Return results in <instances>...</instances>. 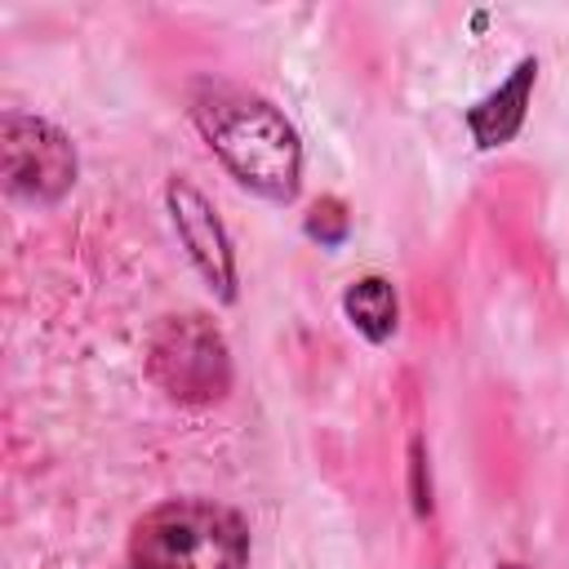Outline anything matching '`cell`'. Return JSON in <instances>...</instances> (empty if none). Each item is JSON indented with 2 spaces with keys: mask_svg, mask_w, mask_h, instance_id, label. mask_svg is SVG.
<instances>
[{
  "mask_svg": "<svg viewBox=\"0 0 569 569\" xmlns=\"http://www.w3.org/2000/svg\"><path fill=\"white\" fill-rule=\"evenodd\" d=\"M342 307H347L351 325H356L365 338H373V342L391 338V329H396V289H391L382 276L351 280V289L342 293Z\"/></svg>",
  "mask_w": 569,
  "mask_h": 569,
  "instance_id": "obj_7",
  "label": "cell"
},
{
  "mask_svg": "<svg viewBox=\"0 0 569 569\" xmlns=\"http://www.w3.org/2000/svg\"><path fill=\"white\" fill-rule=\"evenodd\" d=\"M169 213H173L178 240L187 244V253L200 267V276L231 302L236 298V258H231V240H227L222 222L213 218L209 200L196 187H187L182 178H173L169 182Z\"/></svg>",
  "mask_w": 569,
  "mask_h": 569,
  "instance_id": "obj_5",
  "label": "cell"
},
{
  "mask_svg": "<svg viewBox=\"0 0 569 569\" xmlns=\"http://www.w3.org/2000/svg\"><path fill=\"white\" fill-rule=\"evenodd\" d=\"M147 369L156 387L182 405H213L231 387V360L222 333L204 316H169L151 333Z\"/></svg>",
  "mask_w": 569,
  "mask_h": 569,
  "instance_id": "obj_3",
  "label": "cell"
},
{
  "mask_svg": "<svg viewBox=\"0 0 569 569\" xmlns=\"http://www.w3.org/2000/svg\"><path fill=\"white\" fill-rule=\"evenodd\" d=\"M0 151H4V182L13 196L27 200H58L76 178V151L62 129L9 111L0 124Z\"/></svg>",
  "mask_w": 569,
  "mask_h": 569,
  "instance_id": "obj_4",
  "label": "cell"
},
{
  "mask_svg": "<svg viewBox=\"0 0 569 569\" xmlns=\"http://www.w3.org/2000/svg\"><path fill=\"white\" fill-rule=\"evenodd\" d=\"M196 120L218 160L258 196L293 200L302 173V147L293 124L267 102L244 89L204 84L196 93Z\"/></svg>",
  "mask_w": 569,
  "mask_h": 569,
  "instance_id": "obj_1",
  "label": "cell"
},
{
  "mask_svg": "<svg viewBox=\"0 0 569 569\" xmlns=\"http://www.w3.org/2000/svg\"><path fill=\"white\" fill-rule=\"evenodd\" d=\"M307 231H311V236H320V244H338V240H342V231H347V213H342V204H338V200L316 204V209H311V218H307Z\"/></svg>",
  "mask_w": 569,
  "mask_h": 569,
  "instance_id": "obj_8",
  "label": "cell"
},
{
  "mask_svg": "<svg viewBox=\"0 0 569 569\" xmlns=\"http://www.w3.org/2000/svg\"><path fill=\"white\" fill-rule=\"evenodd\" d=\"M133 569H244L249 529L231 507L178 498L151 507L129 538Z\"/></svg>",
  "mask_w": 569,
  "mask_h": 569,
  "instance_id": "obj_2",
  "label": "cell"
},
{
  "mask_svg": "<svg viewBox=\"0 0 569 569\" xmlns=\"http://www.w3.org/2000/svg\"><path fill=\"white\" fill-rule=\"evenodd\" d=\"M533 58H525L511 80H502L485 102H476L467 111V129L476 133L480 147H502L520 124H525V102H529V89H533Z\"/></svg>",
  "mask_w": 569,
  "mask_h": 569,
  "instance_id": "obj_6",
  "label": "cell"
}]
</instances>
